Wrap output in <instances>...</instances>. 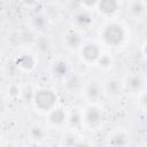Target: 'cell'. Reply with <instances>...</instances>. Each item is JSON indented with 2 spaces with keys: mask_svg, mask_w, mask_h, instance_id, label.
<instances>
[{
  "mask_svg": "<svg viewBox=\"0 0 147 147\" xmlns=\"http://www.w3.org/2000/svg\"><path fill=\"white\" fill-rule=\"evenodd\" d=\"M109 144L113 146H125L129 144V136L123 131H116L109 137Z\"/></svg>",
  "mask_w": 147,
  "mask_h": 147,
  "instance_id": "obj_14",
  "label": "cell"
},
{
  "mask_svg": "<svg viewBox=\"0 0 147 147\" xmlns=\"http://www.w3.org/2000/svg\"><path fill=\"white\" fill-rule=\"evenodd\" d=\"M146 10V2L144 0H130L127 3V11L133 17H140Z\"/></svg>",
  "mask_w": 147,
  "mask_h": 147,
  "instance_id": "obj_11",
  "label": "cell"
},
{
  "mask_svg": "<svg viewBox=\"0 0 147 147\" xmlns=\"http://www.w3.org/2000/svg\"><path fill=\"white\" fill-rule=\"evenodd\" d=\"M144 1H145V2H146V5H147V0H144Z\"/></svg>",
  "mask_w": 147,
  "mask_h": 147,
  "instance_id": "obj_24",
  "label": "cell"
},
{
  "mask_svg": "<svg viewBox=\"0 0 147 147\" xmlns=\"http://www.w3.org/2000/svg\"><path fill=\"white\" fill-rule=\"evenodd\" d=\"M140 103H141V106L144 107V109L147 110V93H144V94L141 95V98H140Z\"/></svg>",
  "mask_w": 147,
  "mask_h": 147,
  "instance_id": "obj_21",
  "label": "cell"
},
{
  "mask_svg": "<svg viewBox=\"0 0 147 147\" xmlns=\"http://www.w3.org/2000/svg\"><path fill=\"white\" fill-rule=\"evenodd\" d=\"M32 101L34 107L39 111L48 113L53 108H55V105L57 102V95L51 88H39L33 93Z\"/></svg>",
  "mask_w": 147,
  "mask_h": 147,
  "instance_id": "obj_2",
  "label": "cell"
},
{
  "mask_svg": "<svg viewBox=\"0 0 147 147\" xmlns=\"http://www.w3.org/2000/svg\"><path fill=\"white\" fill-rule=\"evenodd\" d=\"M68 71L69 65L68 62L64 60H57L52 67V72L56 78H64L68 75Z\"/></svg>",
  "mask_w": 147,
  "mask_h": 147,
  "instance_id": "obj_13",
  "label": "cell"
},
{
  "mask_svg": "<svg viewBox=\"0 0 147 147\" xmlns=\"http://www.w3.org/2000/svg\"><path fill=\"white\" fill-rule=\"evenodd\" d=\"M46 24H47V20H46V17H44V16L38 15V16H36V17L33 18V25H34L36 28H38V29L45 28Z\"/></svg>",
  "mask_w": 147,
  "mask_h": 147,
  "instance_id": "obj_18",
  "label": "cell"
},
{
  "mask_svg": "<svg viewBox=\"0 0 147 147\" xmlns=\"http://www.w3.org/2000/svg\"><path fill=\"white\" fill-rule=\"evenodd\" d=\"M31 131L36 133V134H32V138H33V139H40V138L42 137V134H44V131L41 130L40 126H33Z\"/></svg>",
  "mask_w": 147,
  "mask_h": 147,
  "instance_id": "obj_20",
  "label": "cell"
},
{
  "mask_svg": "<svg viewBox=\"0 0 147 147\" xmlns=\"http://www.w3.org/2000/svg\"><path fill=\"white\" fill-rule=\"evenodd\" d=\"M98 1L99 0H82V5L84 6V8L85 9H91V8H93L94 6H96L98 5Z\"/></svg>",
  "mask_w": 147,
  "mask_h": 147,
  "instance_id": "obj_19",
  "label": "cell"
},
{
  "mask_svg": "<svg viewBox=\"0 0 147 147\" xmlns=\"http://www.w3.org/2000/svg\"><path fill=\"white\" fill-rule=\"evenodd\" d=\"M101 68H109V67H111V63H113V59H111V56L109 55V54H102L101 53V55H100V57H99V60H98V62H96Z\"/></svg>",
  "mask_w": 147,
  "mask_h": 147,
  "instance_id": "obj_17",
  "label": "cell"
},
{
  "mask_svg": "<svg viewBox=\"0 0 147 147\" xmlns=\"http://www.w3.org/2000/svg\"><path fill=\"white\" fill-rule=\"evenodd\" d=\"M64 42L69 48H77L82 46L80 34L76 30H69L64 34Z\"/></svg>",
  "mask_w": 147,
  "mask_h": 147,
  "instance_id": "obj_12",
  "label": "cell"
},
{
  "mask_svg": "<svg viewBox=\"0 0 147 147\" xmlns=\"http://www.w3.org/2000/svg\"><path fill=\"white\" fill-rule=\"evenodd\" d=\"M124 83L117 78H111V79H108L103 83V90H105V93L109 96H118L123 88H124Z\"/></svg>",
  "mask_w": 147,
  "mask_h": 147,
  "instance_id": "obj_6",
  "label": "cell"
},
{
  "mask_svg": "<svg viewBox=\"0 0 147 147\" xmlns=\"http://www.w3.org/2000/svg\"><path fill=\"white\" fill-rule=\"evenodd\" d=\"M96 8L100 14L103 16H111L114 15L119 8L118 0H99Z\"/></svg>",
  "mask_w": 147,
  "mask_h": 147,
  "instance_id": "obj_7",
  "label": "cell"
},
{
  "mask_svg": "<svg viewBox=\"0 0 147 147\" xmlns=\"http://www.w3.org/2000/svg\"><path fill=\"white\" fill-rule=\"evenodd\" d=\"M68 121L71 124V126L74 127H79L83 125L84 121H83V110H79L77 108L72 109L70 115H68Z\"/></svg>",
  "mask_w": 147,
  "mask_h": 147,
  "instance_id": "obj_16",
  "label": "cell"
},
{
  "mask_svg": "<svg viewBox=\"0 0 147 147\" xmlns=\"http://www.w3.org/2000/svg\"><path fill=\"white\" fill-rule=\"evenodd\" d=\"M23 1V3H25L26 6H31V5H33L34 2H36V0H22Z\"/></svg>",
  "mask_w": 147,
  "mask_h": 147,
  "instance_id": "obj_22",
  "label": "cell"
},
{
  "mask_svg": "<svg viewBox=\"0 0 147 147\" xmlns=\"http://www.w3.org/2000/svg\"><path fill=\"white\" fill-rule=\"evenodd\" d=\"M100 55H101V48L96 42L88 41V42L82 44V46H80V57L85 63L92 64V63L98 62Z\"/></svg>",
  "mask_w": 147,
  "mask_h": 147,
  "instance_id": "obj_4",
  "label": "cell"
},
{
  "mask_svg": "<svg viewBox=\"0 0 147 147\" xmlns=\"http://www.w3.org/2000/svg\"><path fill=\"white\" fill-rule=\"evenodd\" d=\"M103 119V113L102 108H100L98 105L93 103L87 106L83 110V121L84 124L91 129H96L102 124Z\"/></svg>",
  "mask_w": 147,
  "mask_h": 147,
  "instance_id": "obj_3",
  "label": "cell"
},
{
  "mask_svg": "<svg viewBox=\"0 0 147 147\" xmlns=\"http://www.w3.org/2000/svg\"><path fill=\"white\" fill-rule=\"evenodd\" d=\"M101 40L109 47H117L123 44L126 38L125 28L118 22H109L103 25L100 31Z\"/></svg>",
  "mask_w": 147,
  "mask_h": 147,
  "instance_id": "obj_1",
  "label": "cell"
},
{
  "mask_svg": "<svg viewBox=\"0 0 147 147\" xmlns=\"http://www.w3.org/2000/svg\"><path fill=\"white\" fill-rule=\"evenodd\" d=\"M105 93L103 84H101L98 80H90L84 86V95L90 101H96L102 94Z\"/></svg>",
  "mask_w": 147,
  "mask_h": 147,
  "instance_id": "obj_5",
  "label": "cell"
},
{
  "mask_svg": "<svg viewBox=\"0 0 147 147\" xmlns=\"http://www.w3.org/2000/svg\"><path fill=\"white\" fill-rule=\"evenodd\" d=\"M124 85L131 91V92H137V91H140L141 86H142V80L139 76L137 75H131V76H127Z\"/></svg>",
  "mask_w": 147,
  "mask_h": 147,
  "instance_id": "obj_15",
  "label": "cell"
},
{
  "mask_svg": "<svg viewBox=\"0 0 147 147\" xmlns=\"http://www.w3.org/2000/svg\"><path fill=\"white\" fill-rule=\"evenodd\" d=\"M142 53H144V55L147 57V44L144 45V47H142Z\"/></svg>",
  "mask_w": 147,
  "mask_h": 147,
  "instance_id": "obj_23",
  "label": "cell"
},
{
  "mask_svg": "<svg viewBox=\"0 0 147 147\" xmlns=\"http://www.w3.org/2000/svg\"><path fill=\"white\" fill-rule=\"evenodd\" d=\"M16 65L22 71H31L36 67V60L31 54H22L16 59Z\"/></svg>",
  "mask_w": 147,
  "mask_h": 147,
  "instance_id": "obj_10",
  "label": "cell"
},
{
  "mask_svg": "<svg viewBox=\"0 0 147 147\" xmlns=\"http://www.w3.org/2000/svg\"><path fill=\"white\" fill-rule=\"evenodd\" d=\"M74 23L79 29H90V26L93 24V16L88 11V9H82L75 15Z\"/></svg>",
  "mask_w": 147,
  "mask_h": 147,
  "instance_id": "obj_8",
  "label": "cell"
},
{
  "mask_svg": "<svg viewBox=\"0 0 147 147\" xmlns=\"http://www.w3.org/2000/svg\"><path fill=\"white\" fill-rule=\"evenodd\" d=\"M68 121V115L62 108H53L48 111V122L54 126H61Z\"/></svg>",
  "mask_w": 147,
  "mask_h": 147,
  "instance_id": "obj_9",
  "label": "cell"
}]
</instances>
